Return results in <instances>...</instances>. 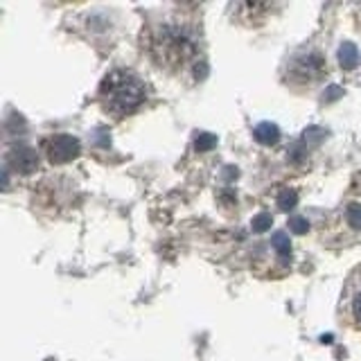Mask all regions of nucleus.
<instances>
[{"label": "nucleus", "mask_w": 361, "mask_h": 361, "mask_svg": "<svg viewBox=\"0 0 361 361\" xmlns=\"http://www.w3.org/2000/svg\"><path fill=\"white\" fill-rule=\"evenodd\" d=\"M147 84L133 71L116 68L99 84V104L111 118H127L147 102Z\"/></svg>", "instance_id": "2"}, {"label": "nucleus", "mask_w": 361, "mask_h": 361, "mask_svg": "<svg viewBox=\"0 0 361 361\" xmlns=\"http://www.w3.org/2000/svg\"><path fill=\"white\" fill-rule=\"evenodd\" d=\"M359 25H361V14H359Z\"/></svg>", "instance_id": "12"}, {"label": "nucleus", "mask_w": 361, "mask_h": 361, "mask_svg": "<svg viewBox=\"0 0 361 361\" xmlns=\"http://www.w3.org/2000/svg\"><path fill=\"white\" fill-rule=\"evenodd\" d=\"M274 246L278 248V253H280V255H285V257L291 255V244H289V237H287L285 233H278V235L274 237Z\"/></svg>", "instance_id": "8"}, {"label": "nucleus", "mask_w": 361, "mask_h": 361, "mask_svg": "<svg viewBox=\"0 0 361 361\" xmlns=\"http://www.w3.org/2000/svg\"><path fill=\"white\" fill-rule=\"evenodd\" d=\"M285 84L291 88H314L321 84L327 75L325 54L316 48H300L293 52L285 63Z\"/></svg>", "instance_id": "3"}, {"label": "nucleus", "mask_w": 361, "mask_h": 361, "mask_svg": "<svg viewBox=\"0 0 361 361\" xmlns=\"http://www.w3.org/2000/svg\"><path fill=\"white\" fill-rule=\"evenodd\" d=\"M278 203H280L282 210H289L291 206H296V195H293V192H282Z\"/></svg>", "instance_id": "9"}, {"label": "nucleus", "mask_w": 361, "mask_h": 361, "mask_svg": "<svg viewBox=\"0 0 361 361\" xmlns=\"http://www.w3.org/2000/svg\"><path fill=\"white\" fill-rule=\"evenodd\" d=\"M255 138H257V142H262V145H276L280 140V131H278L276 124L259 122L255 127Z\"/></svg>", "instance_id": "6"}, {"label": "nucleus", "mask_w": 361, "mask_h": 361, "mask_svg": "<svg viewBox=\"0 0 361 361\" xmlns=\"http://www.w3.org/2000/svg\"><path fill=\"white\" fill-rule=\"evenodd\" d=\"M149 52L161 68L178 73L197 59L199 43L188 25L165 20L158 23L149 34Z\"/></svg>", "instance_id": "1"}, {"label": "nucleus", "mask_w": 361, "mask_h": 361, "mask_svg": "<svg viewBox=\"0 0 361 361\" xmlns=\"http://www.w3.org/2000/svg\"><path fill=\"white\" fill-rule=\"evenodd\" d=\"M79 140L73 138V135H54L48 142H45V152H48V158L56 165H63V163H71L73 158L79 156Z\"/></svg>", "instance_id": "4"}, {"label": "nucleus", "mask_w": 361, "mask_h": 361, "mask_svg": "<svg viewBox=\"0 0 361 361\" xmlns=\"http://www.w3.org/2000/svg\"><path fill=\"white\" fill-rule=\"evenodd\" d=\"M338 59H341V66L343 68H355L357 66V61H359V56H357V48L353 43H345V45H341V54H338Z\"/></svg>", "instance_id": "7"}, {"label": "nucleus", "mask_w": 361, "mask_h": 361, "mask_svg": "<svg viewBox=\"0 0 361 361\" xmlns=\"http://www.w3.org/2000/svg\"><path fill=\"white\" fill-rule=\"evenodd\" d=\"M269 224H271V217H269V214H259V219L253 224V228H255V231H264Z\"/></svg>", "instance_id": "11"}, {"label": "nucleus", "mask_w": 361, "mask_h": 361, "mask_svg": "<svg viewBox=\"0 0 361 361\" xmlns=\"http://www.w3.org/2000/svg\"><path fill=\"white\" fill-rule=\"evenodd\" d=\"M291 231L293 233H305V231H307V221H305L302 217H293L291 219Z\"/></svg>", "instance_id": "10"}, {"label": "nucleus", "mask_w": 361, "mask_h": 361, "mask_svg": "<svg viewBox=\"0 0 361 361\" xmlns=\"http://www.w3.org/2000/svg\"><path fill=\"white\" fill-rule=\"evenodd\" d=\"M341 307L348 316V321L353 323L357 330H361V271H357V276L350 280Z\"/></svg>", "instance_id": "5"}]
</instances>
